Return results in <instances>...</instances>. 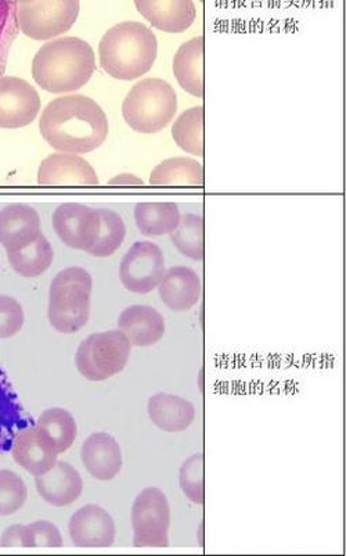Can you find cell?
I'll use <instances>...</instances> for the list:
<instances>
[{"label": "cell", "instance_id": "obj_1", "mask_svg": "<svg viewBox=\"0 0 346 556\" xmlns=\"http://www.w3.org/2000/svg\"><path fill=\"white\" fill-rule=\"evenodd\" d=\"M44 140L62 153L93 152L108 137V118L93 99L84 94L52 100L39 119Z\"/></svg>", "mask_w": 346, "mask_h": 556}, {"label": "cell", "instance_id": "obj_2", "mask_svg": "<svg viewBox=\"0 0 346 556\" xmlns=\"http://www.w3.org/2000/svg\"><path fill=\"white\" fill-rule=\"evenodd\" d=\"M97 70L92 47L67 37L43 45L35 54L33 77L49 93H69L85 87Z\"/></svg>", "mask_w": 346, "mask_h": 556}, {"label": "cell", "instance_id": "obj_3", "mask_svg": "<svg viewBox=\"0 0 346 556\" xmlns=\"http://www.w3.org/2000/svg\"><path fill=\"white\" fill-rule=\"evenodd\" d=\"M99 54L100 64L110 77L133 81L154 66L158 54L157 37L142 23L117 24L100 41Z\"/></svg>", "mask_w": 346, "mask_h": 556}, {"label": "cell", "instance_id": "obj_4", "mask_svg": "<svg viewBox=\"0 0 346 556\" xmlns=\"http://www.w3.org/2000/svg\"><path fill=\"white\" fill-rule=\"evenodd\" d=\"M92 288V277L84 268H65L54 277L50 285L48 317L59 333H77L88 324Z\"/></svg>", "mask_w": 346, "mask_h": 556}, {"label": "cell", "instance_id": "obj_5", "mask_svg": "<svg viewBox=\"0 0 346 556\" xmlns=\"http://www.w3.org/2000/svg\"><path fill=\"white\" fill-rule=\"evenodd\" d=\"M178 113V97L167 81L148 78L129 90L123 117L133 131L153 135L163 131Z\"/></svg>", "mask_w": 346, "mask_h": 556}, {"label": "cell", "instance_id": "obj_6", "mask_svg": "<svg viewBox=\"0 0 346 556\" xmlns=\"http://www.w3.org/2000/svg\"><path fill=\"white\" fill-rule=\"evenodd\" d=\"M130 349L132 344L119 329L94 333L79 344L75 365L90 382H103L123 372L130 357Z\"/></svg>", "mask_w": 346, "mask_h": 556}, {"label": "cell", "instance_id": "obj_7", "mask_svg": "<svg viewBox=\"0 0 346 556\" xmlns=\"http://www.w3.org/2000/svg\"><path fill=\"white\" fill-rule=\"evenodd\" d=\"M79 0H33L17 7L20 31L35 41L67 34L77 23Z\"/></svg>", "mask_w": 346, "mask_h": 556}, {"label": "cell", "instance_id": "obj_8", "mask_svg": "<svg viewBox=\"0 0 346 556\" xmlns=\"http://www.w3.org/2000/svg\"><path fill=\"white\" fill-rule=\"evenodd\" d=\"M170 507L157 488L144 489L134 500L132 528L134 547H168Z\"/></svg>", "mask_w": 346, "mask_h": 556}, {"label": "cell", "instance_id": "obj_9", "mask_svg": "<svg viewBox=\"0 0 346 556\" xmlns=\"http://www.w3.org/2000/svg\"><path fill=\"white\" fill-rule=\"evenodd\" d=\"M165 274L163 250L153 242H138L124 255L119 279L124 288L138 294L152 293Z\"/></svg>", "mask_w": 346, "mask_h": 556}, {"label": "cell", "instance_id": "obj_10", "mask_svg": "<svg viewBox=\"0 0 346 556\" xmlns=\"http://www.w3.org/2000/svg\"><path fill=\"white\" fill-rule=\"evenodd\" d=\"M53 229L69 249L88 252L97 243L100 232L99 210L78 203H65L54 210Z\"/></svg>", "mask_w": 346, "mask_h": 556}, {"label": "cell", "instance_id": "obj_11", "mask_svg": "<svg viewBox=\"0 0 346 556\" xmlns=\"http://www.w3.org/2000/svg\"><path fill=\"white\" fill-rule=\"evenodd\" d=\"M41 110V98L31 84L0 75V128L28 127Z\"/></svg>", "mask_w": 346, "mask_h": 556}, {"label": "cell", "instance_id": "obj_12", "mask_svg": "<svg viewBox=\"0 0 346 556\" xmlns=\"http://www.w3.org/2000/svg\"><path fill=\"white\" fill-rule=\"evenodd\" d=\"M41 187H98L97 172L87 160L73 153H53L38 169Z\"/></svg>", "mask_w": 346, "mask_h": 556}, {"label": "cell", "instance_id": "obj_13", "mask_svg": "<svg viewBox=\"0 0 346 556\" xmlns=\"http://www.w3.org/2000/svg\"><path fill=\"white\" fill-rule=\"evenodd\" d=\"M69 538L82 548H108L115 541V523L112 515L99 505H85L69 519Z\"/></svg>", "mask_w": 346, "mask_h": 556}, {"label": "cell", "instance_id": "obj_14", "mask_svg": "<svg viewBox=\"0 0 346 556\" xmlns=\"http://www.w3.org/2000/svg\"><path fill=\"white\" fill-rule=\"evenodd\" d=\"M142 16L164 33L188 31L197 17L193 0H133Z\"/></svg>", "mask_w": 346, "mask_h": 556}, {"label": "cell", "instance_id": "obj_15", "mask_svg": "<svg viewBox=\"0 0 346 556\" xmlns=\"http://www.w3.org/2000/svg\"><path fill=\"white\" fill-rule=\"evenodd\" d=\"M37 490L39 495L53 507H67L81 497L84 482L78 470L57 460L49 472L37 476Z\"/></svg>", "mask_w": 346, "mask_h": 556}, {"label": "cell", "instance_id": "obj_16", "mask_svg": "<svg viewBox=\"0 0 346 556\" xmlns=\"http://www.w3.org/2000/svg\"><path fill=\"white\" fill-rule=\"evenodd\" d=\"M41 233V218L27 204H12L0 212V244L10 250L24 248Z\"/></svg>", "mask_w": 346, "mask_h": 556}, {"label": "cell", "instance_id": "obj_17", "mask_svg": "<svg viewBox=\"0 0 346 556\" xmlns=\"http://www.w3.org/2000/svg\"><path fill=\"white\" fill-rule=\"evenodd\" d=\"M158 287L163 303L177 313L193 308L200 302L203 292L197 273L188 267L169 268Z\"/></svg>", "mask_w": 346, "mask_h": 556}, {"label": "cell", "instance_id": "obj_18", "mask_svg": "<svg viewBox=\"0 0 346 556\" xmlns=\"http://www.w3.org/2000/svg\"><path fill=\"white\" fill-rule=\"evenodd\" d=\"M82 463L94 479L108 482L123 468V453L117 440L107 433H94L85 440Z\"/></svg>", "mask_w": 346, "mask_h": 556}, {"label": "cell", "instance_id": "obj_19", "mask_svg": "<svg viewBox=\"0 0 346 556\" xmlns=\"http://www.w3.org/2000/svg\"><path fill=\"white\" fill-rule=\"evenodd\" d=\"M118 329L127 336L130 344L150 348L164 338L167 327L157 309L149 305H132L119 315Z\"/></svg>", "mask_w": 346, "mask_h": 556}, {"label": "cell", "instance_id": "obj_20", "mask_svg": "<svg viewBox=\"0 0 346 556\" xmlns=\"http://www.w3.org/2000/svg\"><path fill=\"white\" fill-rule=\"evenodd\" d=\"M57 455L37 426L23 430L14 440V460L34 476L49 472L57 463Z\"/></svg>", "mask_w": 346, "mask_h": 556}, {"label": "cell", "instance_id": "obj_21", "mask_svg": "<svg viewBox=\"0 0 346 556\" xmlns=\"http://www.w3.org/2000/svg\"><path fill=\"white\" fill-rule=\"evenodd\" d=\"M149 415L157 428L168 433L188 430L195 419V408L179 395L158 393L149 401Z\"/></svg>", "mask_w": 346, "mask_h": 556}, {"label": "cell", "instance_id": "obj_22", "mask_svg": "<svg viewBox=\"0 0 346 556\" xmlns=\"http://www.w3.org/2000/svg\"><path fill=\"white\" fill-rule=\"evenodd\" d=\"M174 74L185 92L204 98V37L190 39L178 49Z\"/></svg>", "mask_w": 346, "mask_h": 556}, {"label": "cell", "instance_id": "obj_23", "mask_svg": "<svg viewBox=\"0 0 346 556\" xmlns=\"http://www.w3.org/2000/svg\"><path fill=\"white\" fill-rule=\"evenodd\" d=\"M204 165L189 157L165 160L153 169V187H204Z\"/></svg>", "mask_w": 346, "mask_h": 556}, {"label": "cell", "instance_id": "obj_24", "mask_svg": "<svg viewBox=\"0 0 346 556\" xmlns=\"http://www.w3.org/2000/svg\"><path fill=\"white\" fill-rule=\"evenodd\" d=\"M8 258L12 268L16 270L20 277L38 278L47 273L50 265L53 264L54 252L52 244L41 232L31 243L17 250H10Z\"/></svg>", "mask_w": 346, "mask_h": 556}, {"label": "cell", "instance_id": "obj_25", "mask_svg": "<svg viewBox=\"0 0 346 556\" xmlns=\"http://www.w3.org/2000/svg\"><path fill=\"white\" fill-rule=\"evenodd\" d=\"M134 222L144 237H164L178 228L179 207L175 203H139L134 207Z\"/></svg>", "mask_w": 346, "mask_h": 556}, {"label": "cell", "instance_id": "obj_26", "mask_svg": "<svg viewBox=\"0 0 346 556\" xmlns=\"http://www.w3.org/2000/svg\"><path fill=\"white\" fill-rule=\"evenodd\" d=\"M37 428L41 430L57 454H63L72 448L77 439V422L67 409L50 408L44 410L38 419Z\"/></svg>", "mask_w": 346, "mask_h": 556}, {"label": "cell", "instance_id": "obj_27", "mask_svg": "<svg viewBox=\"0 0 346 556\" xmlns=\"http://www.w3.org/2000/svg\"><path fill=\"white\" fill-rule=\"evenodd\" d=\"M175 143L185 153L204 156V108L185 110L172 127Z\"/></svg>", "mask_w": 346, "mask_h": 556}, {"label": "cell", "instance_id": "obj_28", "mask_svg": "<svg viewBox=\"0 0 346 556\" xmlns=\"http://www.w3.org/2000/svg\"><path fill=\"white\" fill-rule=\"evenodd\" d=\"M170 240L184 257L202 262L204 258V219L197 214H185Z\"/></svg>", "mask_w": 346, "mask_h": 556}, {"label": "cell", "instance_id": "obj_29", "mask_svg": "<svg viewBox=\"0 0 346 556\" xmlns=\"http://www.w3.org/2000/svg\"><path fill=\"white\" fill-rule=\"evenodd\" d=\"M100 214V232L97 243L88 250V254L93 257L105 258L113 255L119 248H121L125 235H127V227H125L121 215L113 212V210L102 208L99 210Z\"/></svg>", "mask_w": 346, "mask_h": 556}, {"label": "cell", "instance_id": "obj_30", "mask_svg": "<svg viewBox=\"0 0 346 556\" xmlns=\"http://www.w3.org/2000/svg\"><path fill=\"white\" fill-rule=\"evenodd\" d=\"M28 497L27 485L12 470H0V516H10L24 507Z\"/></svg>", "mask_w": 346, "mask_h": 556}, {"label": "cell", "instance_id": "obj_31", "mask_svg": "<svg viewBox=\"0 0 346 556\" xmlns=\"http://www.w3.org/2000/svg\"><path fill=\"white\" fill-rule=\"evenodd\" d=\"M179 483L185 497L195 505H203L205 501L204 485V455L194 454L184 460L179 470Z\"/></svg>", "mask_w": 346, "mask_h": 556}, {"label": "cell", "instance_id": "obj_32", "mask_svg": "<svg viewBox=\"0 0 346 556\" xmlns=\"http://www.w3.org/2000/svg\"><path fill=\"white\" fill-rule=\"evenodd\" d=\"M17 7L9 0H0V75L7 72L10 52L18 37Z\"/></svg>", "mask_w": 346, "mask_h": 556}, {"label": "cell", "instance_id": "obj_33", "mask_svg": "<svg viewBox=\"0 0 346 556\" xmlns=\"http://www.w3.org/2000/svg\"><path fill=\"white\" fill-rule=\"evenodd\" d=\"M24 312L16 299L0 295V339L16 336L24 327Z\"/></svg>", "mask_w": 346, "mask_h": 556}, {"label": "cell", "instance_id": "obj_34", "mask_svg": "<svg viewBox=\"0 0 346 556\" xmlns=\"http://www.w3.org/2000/svg\"><path fill=\"white\" fill-rule=\"evenodd\" d=\"M27 547H63V538L60 530L50 522H35L25 526Z\"/></svg>", "mask_w": 346, "mask_h": 556}, {"label": "cell", "instance_id": "obj_35", "mask_svg": "<svg viewBox=\"0 0 346 556\" xmlns=\"http://www.w3.org/2000/svg\"><path fill=\"white\" fill-rule=\"evenodd\" d=\"M0 547H27L25 526L16 525L4 530L2 539H0Z\"/></svg>", "mask_w": 346, "mask_h": 556}, {"label": "cell", "instance_id": "obj_36", "mask_svg": "<svg viewBox=\"0 0 346 556\" xmlns=\"http://www.w3.org/2000/svg\"><path fill=\"white\" fill-rule=\"evenodd\" d=\"M108 185H113V187H143L144 180L133 174H121L110 179Z\"/></svg>", "mask_w": 346, "mask_h": 556}, {"label": "cell", "instance_id": "obj_37", "mask_svg": "<svg viewBox=\"0 0 346 556\" xmlns=\"http://www.w3.org/2000/svg\"><path fill=\"white\" fill-rule=\"evenodd\" d=\"M9 2L22 4V3L33 2V0H9Z\"/></svg>", "mask_w": 346, "mask_h": 556}, {"label": "cell", "instance_id": "obj_38", "mask_svg": "<svg viewBox=\"0 0 346 556\" xmlns=\"http://www.w3.org/2000/svg\"><path fill=\"white\" fill-rule=\"evenodd\" d=\"M200 2H204V0H200Z\"/></svg>", "mask_w": 346, "mask_h": 556}]
</instances>
